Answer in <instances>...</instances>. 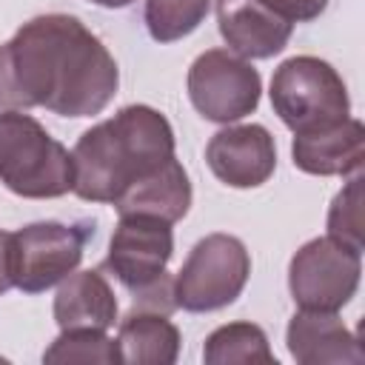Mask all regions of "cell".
<instances>
[{
	"label": "cell",
	"instance_id": "obj_1",
	"mask_svg": "<svg viewBox=\"0 0 365 365\" xmlns=\"http://www.w3.org/2000/svg\"><path fill=\"white\" fill-rule=\"evenodd\" d=\"M108 48L71 14H40L0 46V106H43L63 117L100 114L117 94Z\"/></svg>",
	"mask_w": 365,
	"mask_h": 365
},
{
	"label": "cell",
	"instance_id": "obj_2",
	"mask_svg": "<svg viewBox=\"0 0 365 365\" xmlns=\"http://www.w3.org/2000/svg\"><path fill=\"white\" fill-rule=\"evenodd\" d=\"M174 157L171 123L151 106H125L111 120L83 131L71 151L74 194L88 202H114L140 174Z\"/></svg>",
	"mask_w": 365,
	"mask_h": 365
},
{
	"label": "cell",
	"instance_id": "obj_3",
	"mask_svg": "<svg viewBox=\"0 0 365 365\" xmlns=\"http://www.w3.org/2000/svg\"><path fill=\"white\" fill-rule=\"evenodd\" d=\"M0 182L29 200L63 197L74 188V163L31 114L6 108L0 114Z\"/></svg>",
	"mask_w": 365,
	"mask_h": 365
},
{
	"label": "cell",
	"instance_id": "obj_4",
	"mask_svg": "<svg viewBox=\"0 0 365 365\" xmlns=\"http://www.w3.org/2000/svg\"><path fill=\"white\" fill-rule=\"evenodd\" d=\"M271 106L294 131H317L348 117L351 100L339 71L311 54L285 60L271 77Z\"/></svg>",
	"mask_w": 365,
	"mask_h": 365
},
{
	"label": "cell",
	"instance_id": "obj_5",
	"mask_svg": "<svg viewBox=\"0 0 365 365\" xmlns=\"http://www.w3.org/2000/svg\"><path fill=\"white\" fill-rule=\"evenodd\" d=\"M248 274L251 257L245 245L231 234H208L174 277V302L194 314L225 308L242 294Z\"/></svg>",
	"mask_w": 365,
	"mask_h": 365
},
{
	"label": "cell",
	"instance_id": "obj_6",
	"mask_svg": "<svg viewBox=\"0 0 365 365\" xmlns=\"http://www.w3.org/2000/svg\"><path fill=\"white\" fill-rule=\"evenodd\" d=\"M362 251L334 240H308L288 265V288L299 308L339 311L359 288Z\"/></svg>",
	"mask_w": 365,
	"mask_h": 365
},
{
	"label": "cell",
	"instance_id": "obj_7",
	"mask_svg": "<svg viewBox=\"0 0 365 365\" xmlns=\"http://www.w3.org/2000/svg\"><path fill=\"white\" fill-rule=\"evenodd\" d=\"M259 71L228 48L202 51L188 68V97L211 123H234L259 106Z\"/></svg>",
	"mask_w": 365,
	"mask_h": 365
},
{
	"label": "cell",
	"instance_id": "obj_8",
	"mask_svg": "<svg viewBox=\"0 0 365 365\" xmlns=\"http://www.w3.org/2000/svg\"><path fill=\"white\" fill-rule=\"evenodd\" d=\"M86 228L54 220L23 225L11 234V282L26 294H40L66 279L83 259Z\"/></svg>",
	"mask_w": 365,
	"mask_h": 365
},
{
	"label": "cell",
	"instance_id": "obj_9",
	"mask_svg": "<svg viewBox=\"0 0 365 365\" xmlns=\"http://www.w3.org/2000/svg\"><path fill=\"white\" fill-rule=\"evenodd\" d=\"M171 251H174L171 222L145 214H123L108 242L106 268L125 288L140 291L165 274Z\"/></svg>",
	"mask_w": 365,
	"mask_h": 365
},
{
	"label": "cell",
	"instance_id": "obj_10",
	"mask_svg": "<svg viewBox=\"0 0 365 365\" xmlns=\"http://www.w3.org/2000/svg\"><path fill=\"white\" fill-rule=\"evenodd\" d=\"M205 163L220 182L231 188H257L277 168V145L265 125H228L208 140Z\"/></svg>",
	"mask_w": 365,
	"mask_h": 365
},
{
	"label": "cell",
	"instance_id": "obj_11",
	"mask_svg": "<svg viewBox=\"0 0 365 365\" xmlns=\"http://www.w3.org/2000/svg\"><path fill=\"white\" fill-rule=\"evenodd\" d=\"M217 23L228 51L245 60L279 54L294 31V23L262 0H217Z\"/></svg>",
	"mask_w": 365,
	"mask_h": 365
},
{
	"label": "cell",
	"instance_id": "obj_12",
	"mask_svg": "<svg viewBox=\"0 0 365 365\" xmlns=\"http://www.w3.org/2000/svg\"><path fill=\"white\" fill-rule=\"evenodd\" d=\"M294 165L317 177H348L359 174L365 163V125L345 117L334 125L294 134L291 143Z\"/></svg>",
	"mask_w": 365,
	"mask_h": 365
},
{
	"label": "cell",
	"instance_id": "obj_13",
	"mask_svg": "<svg viewBox=\"0 0 365 365\" xmlns=\"http://www.w3.org/2000/svg\"><path fill=\"white\" fill-rule=\"evenodd\" d=\"M285 342L299 365H331V362L359 365L365 359L359 339L345 328L336 311L299 308L288 322Z\"/></svg>",
	"mask_w": 365,
	"mask_h": 365
},
{
	"label": "cell",
	"instance_id": "obj_14",
	"mask_svg": "<svg viewBox=\"0 0 365 365\" xmlns=\"http://www.w3.org/2000/svg\"><path fill=\"white\" fill-rule=\"evenodd\" d=\"M117 214H145L165 222H177L188 214L191 205V182L177 157L165 160L163 165L140 174L114 202Z\"/></svg>",
	"mask_w": 365,
	"mask_h": 365
},
{
	"label": "cell",
	"instance_id": "obj_15",
	"mask_svg": "<svg viewBox=\"0 0 365 365\" xmlns=\"http://www.w3.org/2000/svg\"><path fill=\"white\" fill-rule=\"evenodd\" d=\"M117 319V297L100 271H77L60 279L54 297V322L60 331H108Z\"/></svg>",
	"mask_w": 365,
	"mask_h": 365
},
{
	"label": "cell",
	"instance_id": "obj_16",
	"mask_svg": "<svg viewBox=\"0 0 365 365\" xmlns=\"http://www.w3.org/2000/svg\"><path fill=\"white\" fill-rule=\"evenodd\" d=\"M117 348L128 365H171L180 354V331L168 314L131 308L120 322Z\"/></svg>",
	"mask_w": 365,
	"mask_h": 365
},
{
	"label": "cell",
	"instance_id": "obj_17",
	"mask_svg": "<svg viewBox=\"0 0 365 365\" xmlns=\"http://www.w3.org/2000/svg\"><path fill=\"white\" fill-rule=\"evenodd\" d=\"M208 365H277L268 336L254 322H228L220 325L202 348Z\"/></svg>",
	"mask_w": 365,
	"mask_h": 365
},
{
	"label": "cell",
	"instance_id": "obj_18",
	"mask_svg": "<svg viewBox=\"0 0 365 365\" xmlns=\"http://www.w3.org/2000/svg\"><path fill=\"white\" fill-rule=\"evenodd\" d=\"M211 0H145V26L157 43L191 34L208 14Z\"/></svg>",
	"mask_w": 365,
	"mask_h": 365
},
{
	"label": "cell",
	"instance_id": "obj_19",
	"mask_svg": "<svg viewBox=\"0 0 365 365\" xmlns=\"http://www.w3.org/2000/svg\"><path fill=\"white\" fill-rule=\"evenodd\" d=\"M43 362H103V365H114V362H123V359H120L117 339L106 336V331L77 328V331H60V336L43 354Z\"/></svg>",
	"mask_w": 365,
	"mask_h": 365
},
{
	"label": "cell",
	"instance_id": "obj_20",
	"mask_svg": "<svg viewBox=\"0 0 365 365\" xmlns=\"http://www.w3.org/2000/svg\"><path fill=\"white\" fill-rule=\"evenodd\" d=\"M328 237L362 251V174H354L334 197L328 211Z\"/></svg>",
	"mask_w": 365,
	"mask_h": 365
},
{
	"label": "cell",
	"instance_id": "obj_21",
	"mask_svg": "<svg viewBox=\"0 0 365 365\" xmlns=\"http://www.w3.org/2000/svg\"><path fill=\"white\" fill-rule=\"evenodd\" d=\"M265 6H271L279 17L291 20V23H305V20H314L325 11L328 0H262Z\"/></svg>",
	"mask_w": 365,
	"mask_h": 365
},
{
	"label": "cell",
	"instance_id": "obj_22",
	"mask_svg": "<svg viewBox=\"0 0 365 365\" xmlns=\"http://www.w3.org/2000/svg\"><path fill=\"white\" fill-rule=\"evenodd\" d=\"M14 288L11 282V234L0 231V294Z\"/></svg>",
	"mask_w": 365,
	"mask_h": 365
},
{
	"label": "cell",
	"instance_id": "obj_23",
	"mask_svg": "<svg viewBox=\"0 0 365 365\" xmlns=\"http://www.w3.org/2000/svg\"><path fill=\"white\" fill-rule=\"evenodd\" d=\"M91 3L106 6V9H123V6H128V3H134V0H91Z\"/></svg>",
	"mask_w": 365,
	"mask_h": 365
}]
</instances>
